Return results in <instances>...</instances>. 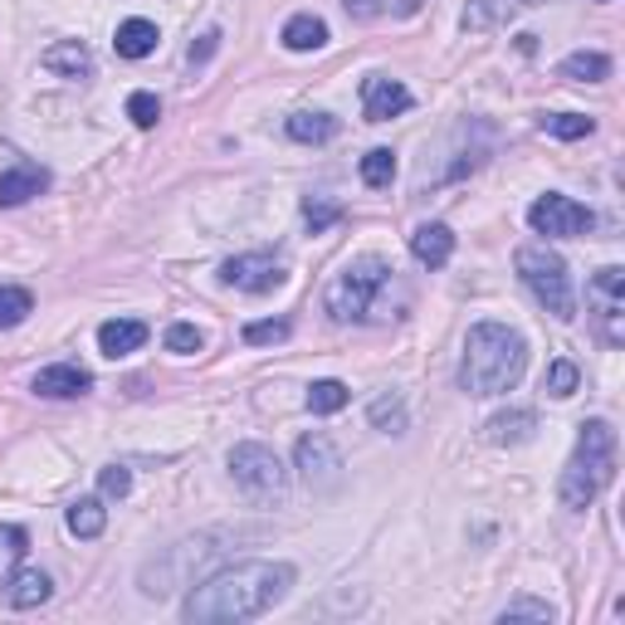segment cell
<instances>
[{"label": "cell", "mask_w": 625, "mask_h": 625, "mask_svg": "<svg viewBox=\"0 0 625 625\" xmlns=\"http://www.w3.org/2000/svg\"><path fill=\"white\" fill-rule=\"evenodd\" d=\"M299 582L289 562H265V557H249V562H230L220 572H211L206 582H196L181 601V616L191 625H230V621H255L265 611H274L289 586Z\"/></svg>", "instance_id": "6da1fadb"}, {"label": "cell", "mask_w": 625, "mask_h": 625, "mask_svg": "<svg viewBox=\"0 0 625 625\" xmlns=\"http://www.w3.org/2000/svg\"><path fill=\"white\" fill-rule=\"evenodd\" d=\"M528 371V343H522L518 327L508 323H474L464 337V357H460V386L470 396H504L514 391Z\"/></svg>", "instance_id": "7a4b0ae2"}, {"label": "cell", "mask_w": 625, "mask_h": 625, "mask_svg": "<svg viewBox=\"0 0 625 625\" xmlns=\"http://www.w3.org/2000/svg\"><path fill=\"white\" fill-rule=\"evenodd\" d=\"M611 479H616V430H611V420H586L562 470V484H557V498H562V508L582 514L596 504Z\"/></svg>", "instance_id": "3957f363"}, {"label": "cell", "mask_w": 625, "mask_h": 625, "mask_svg": "<svg viewBox=\"0 0 625 625\" xmlns=\"http://www.w3.org/2000/svg\"><path fill=\"white\" fill-rule=\"evenodd\" d=\"M391 274H396V269L386 265L381 255L352 259L343 274L327 283V293H323L327 313H333L337 323H367V317L377 313V293L386 289V283H391Z\"/></svg>", "instance_id": "277c9868"}, {"label": "cell", "mask_w": 625, "mask_h": 625, "mask_svg": "<svg viewBox=\"0 0 625 625\" xmlns=\"http://www.w3.org/2000/svg\"><path fill=\"white\" fill-rule=\"evenodd\" d=\"M518 265V279L528 283V293L538 299V309H548L552 317H576V289H572V274H567V259L548 245H522L514 255Z\"/></svg>", "instance_id": "5b68a950"}, {"label": "cell", "mask_w": 625, "mask_h": 625, "mask_svg": "<svg viewBox=\"0 0 625 625\" xmlns=\"http://www.w3.org/2000/svg\"><path fill=\"white\" fill-rule=\"evenodd\" d=\"M230 474L235 484L245 488L249 504H283V494H289V470H283V460L269 445H255V440H245V445L230 450Z\"/></svg>", "instance_id": "8992f818"}, {"label": "cell", "mask_w": 625, "mask_h": 625, "mask_svg": "<svg viewBox=\"0 0 625 625\" xmlns=\"http://www.w3.org/2000/svg\"><path fill=\"white\" fill-rule=\"evenodd\" d=\"M528 225L538 235H548V240H572V235H586L596 220H591V211L582 206V201L562 196V191H548V196L532 201Z\"/></svg>", "instance_id": "52a82bcc"}, {"label": "cell", "mask_w": 625, "mask_h": 625, "mask_svg": "<svg viewBox=\"0 0 625 625\" xmlns=\"http://www.w3.org/2000/svg\"><path fill=\"white\" fill-rule=\"evenodd\" d=\"M586 303H591V313H596L606 343H621L625 337V327H621V317H625V269H616V265L596 269L591 283H586Z\"/></svg>", "instance_id": "ba28073f"}, {"label": "cell", "mask_w": 625, "mask_h": 625, "mask_svg": "<svg viewBox=\"0 0 625 625\" xmlns=\"http://www.w3.org/2000/svg\"><path fill=\"white\" fill-rule=\"evenodd\" d=\"M293 464H299V479L313 488V494H327V488L343 484V454L327 435H303L299 450H293Z\"/></svg>", "instance_id": "9c48e42d"}, {"label": "cell", "mask_w": 625, "mask_h": 625, "mask_svg": "<svg viewBox=\"0 0 625 625\" xmlns=\"http://www.w3.org/2000/svg\"><path fill=\"white\" fill-rule=\"evenodd\" d=\"M220 279L245 293H274L283 283V265L274 255H235L220 265Z\"/></svg>", "instance_id": "30bf717a"}, {"label": "cell", "mask_w": 625, "mask_h": 625, "mask_svg": "<svg viewBox=\"0 0 625 625\" xmlns=\"http://www.w3.org/2000/svg\"><path fill=\"white\" fill-rule=\"evenodd\" d=\"M538 6H548V0H470L460 25H464V35H488V30H504L508 20L528 15Z\"/></svg>", "instance_id": "8fae6325"}, {"label": "cell", "mask_w": 625, "mask_h": 625, "mask_svg": "<svg viewBox=\"0 0 625 625\" xmlns=\"http://www.w3.org/2000/svg\"><path fill=\"white\" fill-rule=\"evenodd\" d=\"M411 108V94H406V84H396V78L386 74H371L367 84H362V112H367V122H391L396 112Z\"/></svg>", "instance_id": "7c38bea8"}, {"label": "cell", "mask_w": 625, "mask_h": 625, "mask_svg": "<svg viewBox=\"0 0 625 625\" xmlns=\"http://www.w3.org/2000/svg\"><path fill=\"white\" fill-rule=\"evenodd\" d=\"M35 396H50V401H69V396H84L94 377H88L84 367H74V362H54V367L35 371Z\"/></svg>", "instance_id": "4fadbf2b"}, {"label": "cell", "mask_w": 625, "mask_h": 625, "mask_svg": "<svg viewBox=\"0 0 625 625\" xmlns=\"http://www.w3.org/2000/svg\"><path fill=\"white\" fill-rule=\"evenodd\" d=\"M411 255L425 269H445L450 255H454V230H450V225H440V220L416 225V230H411Z\"/></svg>", "instance_id": "5bb4252c"}, {"label": "cell", "mask_w": 625, "mask_h": 625, "mask_svg": "<svg viewBox=\"0 0 625 625\" xmlns=\"http://www.w3.org/2000/svg\"><path fill=\"white\" fill-rule=\"evenodd\" d=\"M147 343V323L142 317H108L104 327H98V347H104V357H132Z\"/></svg>", "instance_id": "9a60e30c"}, {"label": "cell", "mask_w": 625, "mask_h": 625, "mask_svg": "<svg viewBox=\"0 0 625 625\" xmlns=\"http://www.w3.org/2000/svg\"><path fill=\"white\" fill-rule=\"evenodd\" d=\"M50 596H54V582H50V572H40V567H25V572H15L6 582V601L15 611H35Z\"/></svg>", "instance_id": "2e32d148"}, {"label": "cell", "mask_w": 625, "mask_h": 625, "mask_svg": "<svg viewBox=\"0 0 625 625\" xmlns=\"http://www.w3.org/2000/svg\"><path fill=\"white\" fill-rule=\"evenodd\" d=\"M40 64L50 74H60V78H88V74H94V54H88V44H78V40L50 44Z\"/></svg>", "instance_id": "e0dca14e"}, {"label": "cell", "mask_w": 625, "mask_h": 625, "mask_svg": "<svg viewBox=\"0 0 625 625\" xmlns=\"http://www.w3.org/2000/svg\"><path fill=\"white\" fill-rule=\"evenodd\" d=\"M50 186V176H44V166H10L6 176H0V206H25L30 196H40V191Z\"/></svg>", "instance_id": "ac0fdd59"}, {"label": "cell", "mask_w": 625, "mask_h": 625, "mask_svg": "<svg viewBox=\"0 0 625 625\" xmlns=\"http://www.w3.org/2000/svg\"><path fill=\"white\" fill-rule=\"evenodd\" d=\"M157 25L152 20H122L118 25V35H112V50L122 54V60H147V54L157 50Z\"/></svg>", "instance_id": "d6986e66"}, {"label": "cell", "mask_w": 625, "mask_h": 625, "mask_svg": "<svg viewBox=\"0 0 625 625\" xmlns=\"http://www.w3.org/2000/svg\"><path fill=\"white\" fill-rule=\"evenodd\" d=\"M484 430H488V445H522V440H532V430H538V416L532 411H498Z\"/></svg>", "instance_id": "ffe728a7"}, {"label": "cell", "mask_w": 625, "mask_h": 625, "mask_svg": "<svg viewBox=\"0 0 625 625\" xmlns=\"http://www.w3.org/2000/svg\"><path fill=\"white\" fill-rule=\"evenodd\" d=\"M104 528H108L104 498H74V504H69V532H74V538L94 542V538H104Z\"/></svg>", "instance_id": "44dd1931"}, {"label": "cell", "mask_w": 625, "mask_h": 625, "mask_svg": "<svg viewBox=\"0 0 625 625\" xmlns=\"http://www.w3.org/2000/svg\"><path fill=\"white\" fill-rule=\"evenodd\" d=\"M562 78H572V84H606L611 78V60L596 50H576L562 60Z\"/></svg>", "instance_id": "7402d4cb"}, {"label": "cell", "mask_w": 625, "mask_h": 625, "mask_svg": "<svg viewBox=\"0 0 625 625\" xmlns=\"http://www.w3.org/2000/svg\"><path fill=\"white\" fill-rule=\"evenodd\" d=\"M283 44H289L293 54H309V50H323L327 44V25L317 15H293L289 25H283Z\"/></svg>", "instance_id": "603a6c76"}, {"label": "cell", "mask_w": 625, "mask_h": 625, "mask_svg": "<svg viewBox=\"0 0 625 625\" xmlns=\"http://www.w3.org/2000/svg\"><path fill=\"white\" fill-rule=\"evenodd\" d=\"M283 128H289L293 142H327V138H337V118H327V112H293Z\"/></svg>", "instance_id": "cb8c5ba5"}, {"label": "cell", "mask_w": 625, "mask_h": 625, "mask_svg": "<svg viewBox=\"0 0 625 625\" xmlns=\"http://www.w3.org/2000/svg\"><path fill=\"white\" fill-rule=\"evenodd\" d=\"M25 548H30V532L15 528V522H6V528H0V586L15 576V567H20V557H25Z\"/></svg>", "instance_id": "d4e9b609"}, {"label": "cell", "mask_w": 625, "mask_h": 625, "mask_svg": "<svg viewBox=\"0 0 625 625\" xmlns=\"http://www.w3.org/2000/svg\"><path fill=\"white\" fill-rule=\"evenodd\" d=\"M347 401H352V391H347L343 381H333V377L309 386V411H313V416H337Z\"/></svg>", "instance_id": "484cf974"}, {"label": "cell", "mask_w": 625, "mask_h": 625, "mask_svg": "<svg viewBox=\"0 0 625 625\" xmlns=\"http://www.w3.org/2000/svg\"><path fill=\"white\" fill-rule=\"evenodd\" d=\"M30 313H35V299H30V289L0 283V327H20Z\"/></svg>", "instance_id": "4316f807"}, {"label": "cell", "mask_w": 625, "mask_h": 625, "mask_svg": "<svg viewBox=\"0 0 625 625\" xmlns=\"http://www.w3.org/2000/svg\"><path fill=\"white\" fill-rule=\"evenodd\" d=\"M362 181H367L371 191L391 186V181H396V152H391V147H371V152L362 157Z\"/></svg>", "instance_id": "83f0119b"}, {"label": "cell", "mask_w": 625, "mask_h": 625, "mask_svg": "<svg viewBox=\"0 0 625 625\" xmlns=\"http://www.w3.org/2000/svg\"><path fill=\"white\" fill-rule=\"evenodd\" d=\"M591 128H596V122L582 118V112H548V118H542V132H548V138H562V142L586 138Z\"/></svg>", "instance_id": "f1b7e54d"}, {"label": "cell", "mask_w": 625, "mask_h": 625, "mask_svg": "<svg viewBox=\"0 0 625 625\" xmlns=\"http://www.w3.org/2000/svg\"><path fill=\"white\" fill-rule=\"evenodd\" d=\"M367 416H371V425H377V430H386V435L406 430V406H401V396H377Z\"/></svg>", "instance_id": "f546056e"}, {"label": "cell", "mask_w": 625, "mask_h": 625, "mask_svg": "<svg viewBox=\"0 0 625 625\" xmlns=\"http://www.w3.org/2000/svg\"><path fill=\"white\" fill-rule=\"evenodd\" d=\"M576 381H582V371H576V362H552L548 367V381H542V391L548 396H557V401H567V396L576 391Z\"/></svg>", "instance_id": "4dcf8cb0"}, {"label": "cell", "mask_w": 625, "mask_h": 625, "mask_svg": "<svg viewBox=\"0 0 625 625\" xmlns=\"http://www.w3.org/2000/svg\"><path fill=\"white\" fill-rule=\"evenodd\" d=\"M303 220H309L313 235H323L333 220H343V206H337V201H323V196H309L303 201Z\"/></svg>", "instance_id": "1f68e13d"}, {"label": "cell", "mask_w": 625, "mask_h": 625, "mask_svg": "<svg viewBox=\"0 0 625 625\" xmlns=\"http://www.w3.org/2000/svg\"><path fill=\"white\" fill-rule=\"evenodd\" d=\"M557 616V611L548 606V601H528V596H522V601H508V606L504 611H498V621H542V625H548Z\"/></svg>", "instance_id": "d6a6232c"}, {"label": "cell", "mask_w": 625, "mask_h": 625, "mask_svg": "<svg viewBox=\"0 0 625 625\" xmlns=\"http://www.w3.org/2000/svg\"><path fill=\"white\" fill-rule=\"evenodd\" d=\"M166 347L181 352V357H191V352L206 347V337H201L196 323H172V327H166Z\"/></svg>", "instance_id": "836d02e7"}, {"label": "cell", "mask_w": 625, "mask_h": 625, "mask_svg": "<svg viewBox=\"0 0 625 625\" xmlns=\"http://www.w3.org/2000/svg\"><path fill=\"white\" fill-rule=\"evenodd\" d=\"M289 337V317H265V323H249L245 327V343L259 347V343H283Z\"/></svg>", "instance_id": "e575fe53"}, {"label": "cell", "mask_w": 625, "mask_h": 625, "mask_svg": "<svg viewBox=\"0 0 625 625\" xmlns=\"http://www.w3.org/2000/svg\"><path fill=\"white\" fill-rule=\"evenodd\" d=\"M128 118L138 122V128H157V118H162V104H157V94H132L128 98Z\"/></svg>", "instance_id": "d590c367"}, {"label": "cell", "mask_w": 625, "mask_h": 625, "mask_svg": "<svg viewBox=\"0 0 625 625\" xmlns=\"http://www.w3.org/2000/svg\"><path fill=\"white\" fill-rule=\"evenodd\" d=\"M128 488H132V474L122 470V464H108V470L98 474V494L104 498H128Z\"/></svg>", "instance_id": "8d00e7d4"}, {"label": "cell", "mask_w": 625, "mask_h": 625, "mask_svg": "<svg viewBox=\"0 0 625 625\" xmlns=\"http://www.w3.org/2000/svg\"><path fill=\"white\" fill-rule=\"evenodd\" d=\"M215 30H206V35H201V44H191V64H201V60H211V50H215Z\"/></svg>", "instance_id": "74e56055"}, {"label": "cell", "mask_w": 625, "mask_h": 625, "mask_svg": "<svg viewBox=\"0 0 625 625\" xmlns=\"http://www.w3.org/2000/svg\"><path fill=\"white\" fill-rule=\"evenodd\" d=\"M347 15H362V20L381 15V0H347Z\"/></svg>", "instance_id": "f35d334b"}]
</instances>
